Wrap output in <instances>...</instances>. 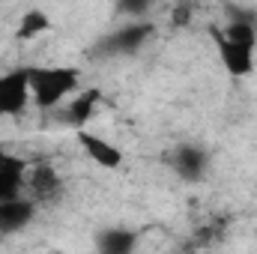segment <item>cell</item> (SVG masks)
<instances>
[{"label": "cell", "mask_w": 257, "mask_h": 254, "mask_svg": "<svg viewBox=\"0 0 257 254\" xmlns=\"http://www.w3.org/2000/svg\"><path fill=\"white\" fill-rule=\"evenodd\" d=\"M99 254H135L138 248V233L128 227H108L96 239Z\"/></svg>", "instance_id": "obj_11"}, {"label": "cell", "mask_w": 257, "mask_h": 254, "mask_svg": "<svg viewBox=\"0 0 257 254\" xmlns=\"http://www.w3.org/2000/svg\"><path fill=\"white\" fill-rule=\"evenodd\" d=\"M30 78L27 69L0 72V117H18L30 105Z\"/></svg>", "instance_id": "obj_3"}, {"label": "cell", "mask_w": 257, "mask_h": 254, "mask_svg": "<svg viewBox=\"0 0 257 254\" xmlns=\"http://www.w3.org/2000/svg\"><path fill=\"white\" fill-rule=\"evenodd\" d=\"M78 144H81V150L87 153V159H90L93 165L105 168V171H117V168L123 165V153H120L111 141H105V138H99V135H93V132H87V129L78 132Z\"/></svg>", "instance_id": "obj_7"}, {"label": "cell", "mask_w": 257, "mask_h": 254, "mask_svg": "<svg viewBox=\"0 0 257 254\" xmlns=\"http://www.w3.org/2000/svg\"><path fill=\"white\" fill-rule=\"evenodd\" d=\"M218 33H221L227 42L257 48V24H224V30H218Z\"/></svg>", "instance_id": "obj_13"}, {"label": "cell", "mask_w": 257, "mask_h": 254, "mask_svg": "<svg viewBox=\"0 0 257 254\" xmlns=\"http://www.w3.org/2000/svg\"><path fill=\"white\" fill-rule=\"evenodd\" d=\"M45 30H51V18H48L42 9H27V12L21 15V21H18L15 36L24 39V42H30V39H36V36H42Z\"/></svg>", "instance_id": "obj_12"}, {"label": "cell", "mask_w": 257, "mask_h": 254, "mask_svg": "<svg viewBox=\"0 0 257 254\" xmlns=\"http://www.w3.org/2000/svg\"><path fill=\"white\" fill-rule=\"evenodd\" d=\"M27 162L9 150L0 147V203L24 197V180H27Z\"/></svg>", "instance_id": "obj_4"}, {"label": "cell", "mask_w": 257, "mask_h": 254, "mask_svg": "<svg viewBox=\"0 0 257 254\" xmlns=\"http://www.w3.org/2000/svg\"><path fill=\"white\" fill-rule=\"evenodd\" d=\"M174 171L183 183H200L209 174V153L197 144H183L174 153Z\"/></svg>", "instance_id": "obj_5"}, {"label": "cell", "mask_w": 257, "mask_h": 254, "mask_svg": "<svg viewBox=\"0 0 257 254\" xmlns=\"http://www.w3.org/2000/svg\"><path fill=\"white\" fill-rule=\"evenodd\" d=\"M36 215V203L27 197H15L0 203V236H12L18 230H24Z\"/></svg>", "instance_id": "obj_10"}, {"label": "cell", "mask_w": 257, "mask_h": 254, "mask_svg": "<svg viewBox=\"0 0 257 254\" xmlns=\"http://www.w3.org/2000/svg\"><path fill=\"white\" fill-rule=\"evenodd\" d=\"M48 254H66V251H48Z\"/></svg>", "instance_id": "obj_15"}, {"label": "cell", "mask_w": 257, "mask_h": 254, "mask_svg": "<svg viewBox=\"0 0 257 254\" xmlns=\"http://www.w3.org/2000/svg\"><path fill=\"white\" fill-rule=\"evenodd\" d=\"M30 99L39 111H51L69 102L81 90V75L75 66H33L27 69Z\"/></svg>", "instance_id": "obj_1"}, {"label": "cell", "mask_w": 257, "mask_h": 254, "mask_svg": "<svg viewBox=\"0 0 257 254\" xmlns=\"http://www.w3.org/2000/svg\"><path fill=\"white\" fill-rule=\"evenodd\" d=\"M153 33H156L153 24H123L102 42V48L108 54H135L147 45V39H153Z\"/></svg>", "instance_id": "obj_6"}, {"label": "cell", "mask_w": 257, "mask_h": 254, "mask_svg": "<svg viewBox=\"0 0 257 254\" xmlns=\"http://www.w3.org/2000/svg\"><path fill=\"white\" fill-rule=\"evenodd\" d=\"M171 18H174V24H189V18H192V6H177Z\"/></svg>", "instance_id": "obj_14"}, {"label": "cell", "mask_w": 257, "mask_h": 254, "mask_svg": "<svg viewBox=\"0 0 257 254\" xmlns=\"http://www.w3.org/2000/svg\"><path fill=\"white\" fill-rule=\"evenodd\" d=\"M215 45H218V57H221L224 69H227L233 78H245V75L254 72V48L227 42L218 30H215Z\"/></svg>", "instance_id": "obj_9"}, {"label": "cell", "mask_w": 257, "mask_h": 254, "mask_svg": "<svg viewBox=\"0 0 257 254\" xmlns=\"http://www.w3.org/2000/svg\"><path fill=\"white\" fill-rule=\"evenodd\" d=\"M24 197L33 200L36 206L57 203L63 197V177L57 174V168H51L48 162L30 165L27 168V180H24Z\"/></svg>", "instance_id": "obj_2"}, {"label": "cell", "mask_w": 257, "mask_h": 254, "mask_svg": "<svg viewBox=\"0 0 257 254\" xmlns=\"http://www.w3.org/2000/svg\"><path fill=\"white\" fill-rule=\"evenodd\" d=\"M99 102H102V90H99V87H84V90H78V93L63 105L66 123H69V126H78V132H81V129L96 117Z\"/></svg>", "instance_id": "obj_8"}]
</instances>
